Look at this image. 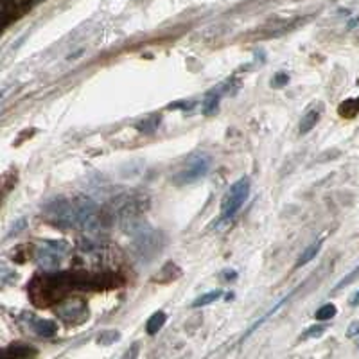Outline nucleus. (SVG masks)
<instances>
[{
    "instance_id": "f257e3e1",
    "label": "nucleus",
    "mask_w": 359,
    "mask_h": 359,
    "mask_svg": "<svg viewBox=\"0 0 359 359\" xmlns=\"http://www.w3.org/2000/svg\"><path fill=\"white\" fill-rule=\"evenodd\" d=\"M49 212L54 214L56 219L69 226L93 228L97 223L99 209L90 198L76 196L69 200H56L52 205H49Z\"/></svg>"
},
{
    "instance_id": "f03ea898",
    "label": "nucleus",
    "mask_w": 359,
    "mask_h": 359,
    "mask_svg": "<svg viewBox=\"0 0 359 359\" xmlns=\"http://www.w3.org/2000/svg\"><path fill=\"white\" fill-rule=\"evenodd\" d=\"M251 190V182L250 178L243 176L237 182H234L228 187V190L224 192L223 201H221V216L223 219H230L237 214V210L244 205V201L248 200Z\"/></svg>"
},
{
    "instance_id": "7ed1b4c3",
    "label": "nucleus",
    "mask_w": 359,
    "mask_h": 359,
    "mask_svg": "<svg viewBox=\"0 0 359 359\" xmlns=\"http://www.w3.org/2000/svg\"><path fill=\"white\" fill-rule=\"evenodd\" d=\"M210 171V158L209 155L205 153H196L192 155L187 164L174 174L173 182L176 185H189V183H194L201 178H205Z\"/></svg>"
},
{
    "instance_id": "20e7f679",
    "label": "nucleus",
    "mask_w": 359,
    "mask_h": 359,
    "mask_svg": "<svg viewBox=\"0 0 359 359\" xmlns=\"http://www.w3.org/2000/svg\"><path fill=\"white\" fill-rule=\"evenodd\" d=\"M63 251H65V244L63 243H47L45 246L40 248L38 253H36L38 266L47 271L58 270L63 259Z\"/></svg>"
},
{
    "instance_id": "39448f33",
    "label": "nucleus",
    "mask_w": 359,
    "mask_h": 359,
    "mask_svg": "<svg viewBox=\"0 0 359 359\" xmlns=\"http://www.w3.org/2000/svg\"><path fill=\"white\" fill-rule=\"evenodd\" d=\"M56 314L65 321H78L86 314V305H85V302L78 300V298L67 300V302H63L61 305L56 307Z\"/></svg>"
},
{
    "instance_id": "423d86ee",
    "label": "nucleus",
    "mask_w": 359,
    "mask_h": 359,
    "mask_svg": "<svg viewBox=\"0 0 359 359\" xmlns=\"http://www.w3.org/2000/svg\"><path fill=\"white\" fill-rule=\"evenodd\" d=\"M323 108H325L323 103H320V101H316V103H313V105L309 106V110L304 113V117H302L300 120V135L309 133L311 129L320 122L321 115H323Z\"/></svg>"
},
{
    "instance_id": "0eeeda50",
    "label": "nucleus",
    "mask_w": 359,
    "mask_h": 359,
    "mask_svg": "<svg viewBox=\"0 0 359 359\" xmlns=\"http://www.w3.org/2000/svg\"><path fill=\"white\" fill-rule=\"evenodd\" d=\"M323 243H325V239L323 237H320L318 241H314L313 244H309V246L305 248L304 251H302V255L298 257V260L295 263V268H302V266H305V264H309L311 260L316 257L318 253H320V250H321V246H323Z\"/></svg>"
},
{
    "instance_id": "6e6552de",
    "label": "nucleus",
    "mask_w": 359,
    "mask_h": 359,
    "mask_svg": "<svg viewBox=\"0 0 359 359\" xmlns=\"http://www.w3.org/2000/svg\"><path fill=\"white\" fill-rule=\"evenodd\" d=\"M338 113H340L343 119H354L359 113V97H350V99H345L340 106H338Z\"/></svg>"
},
{
    "instance_id": "1a4fd4ad",
    "label": "nucleus",
    "mask_w": 359,
    "mask_h": 359,
    "mask_svg": "<svg viewBox=\"0 0 359 359\" xmlns=\"http://www.w3.org/2000/svg\"><path fill=\"white\" fill-rule=\"evenodd\" d=\"M166 321H167V314L164 313V311H156V313H153L146 323L147 334H149V336H155L156 332L166 325Z\"/></svg>"
},
{
    "instance_id": "9d476101",
    "label": "nucleus",
    "mask_w": 359,
    "mask_h": 359,
    "mask_svg": "<svg viewBox=\"0 0 359 359\" xmlns=\"http://www.w3.org/2000/svg\"><path fill=\"white\" fill-rule=\"evenodd\" d=\"M221 95L219 92H210L205 95L203 99V113L205 115H214L217 112V106H219Z\"/></svg>"
},
{
    "instance_id": "9b49d317",
    "label": "nucleus",
    "mask_w": 359,
    "mask_h": 359,
    "mask_svg": "<svg viewBox=\"0 0 359 359\" xmlns=\"http://www.w3.org/2000/svg\"><path fill=\"white\" fill-rule=\"evenodd\" d=\"M32 329L36 331L38 336H43V338H50V336H54L56 334L54 321H49V320H35Z\"/></svg>"
},
{
    "instance_id": "f8f14e48",
    "label": "nucleus",
    "mask_w": 359,
    "mask_h": 359,
    "mask_svg": "<svg viewBox=\"0 0 359 359\" xmlns=\"http://www.w3.org/2000/svg\"><path fill=\"white\" fill-rule=\"evenodd\" d=\"M223 297V291L221 289H216V291H209V293L201 295V297H198L196 300L192 302V307H205V305L212 304V302L219 300V298Z\"/></svg>"
},
{
    "instance_id": "ddd939ff",
    "label": "nucleus",
    "mask_w": 359,
    "mask_h": 359,
    "mask_svg": "<svg viewBox=\"0 0 359 359\" xmlns=\"http://www.w3.org/2000/svg\"><path fill=\"white\" fill-rule=\"evenodd\" d=\"M336 314H338L336 305H334V304H325V305H321L316 313H314V318H316V320H320V321H325V320H331V318H334Z\"/></svg>"
},
{
    "instance_id": "4468645a",
    "label": "nucleus",
    "mask_w": 359,
    "mask_h": 359,
    "mask_svg": "<svg viewBox=\"0 0 359 359\" xmlns=\"http://www.w3.org/2000/svg\"><path fill=\"white\" fill-rule=\"evenodd\" d=\"M355 280H359V264L354 268V270L350 271V273L345 275V277L341 278L340 282H338L336 286H334V289H332V291H334V293H336V291H341L343 287H347V286H350V284H354Z\"/></svg>"
},
{
    "instance_id": "2eb2a0df",
    "label": "nucleus",
    "mask_w": 359,
    "mask_h": 359,
    "mask_svg": "<svg viewBox=\"0 0 359 359\" xmlns=\"http://www.w3.org/2000/svg\"><path fill=\"white\" fill-rule=\"evenodd\" d=\"M158 124H160V117L151 115L149 119H146V120H142V122L137 124V129L142 133H153L156 127H158Z\"/></svg>"
},
{
    "instance_id": "dca6fc26",
    "label": "nucleus",
    "mask_w": 359,
    "mask_h": 359,
    "mask_svg": "<svg viewBox=\"0 0 359 359\" xmlns=\"http://www.w3.org/2000/svg\"><path fill=\"white\" fill-rule=\"evenodd\" d=\"M119 338H120V334L117 331H105L97 336V341H99L101 345H112V343H115Z\"/></svg>"
},
{
    "instance_id": "f3484780",
    "label": "nucleus",
    "mask_w": 359,
    "mask_h": 359,
    "mask_svg": "<svg viewBox=\"0 0 359 359\" xmlns=\"http://www.w3.org/2000/svg\"><path fill=\"white\" fill-rule=\"evenodd\" d=\"M325 332V325H313L300 336V340H309V338H318Z\"/></svg>"
},
{
    "instance_id": "a211bd4d",
    "label": "nucleus",
    "mask_w": 359,
    "mask_h": 359,
    "mask_svg": "<svg viewBox=\"0 0 359 359\" xmlns=\"http://www.w3.org/2000/svg\"><path fill=\"white\" fill-rule=\"evenodd\" d=\"M287 85H289V74L286 72L275 74V78L271 79V86H273V88H282V86H287Z\"/></svg>"
},
{
    "instance_id": "6ab92c4d",
    "label": "nucleus",
    "mask_w": 359,
    "mask_h": 359,
    "mask_svg": "<svg viewBox=\"0 0 359 359\" xmlns=\"http://www.w3.org/2000/svg\"><path fill=\"white\" fill-rule=\"evenodd\" d=\"M15 224H16V226H13L11 230H9V232H8V237H11L13 234H15V236H16V234H18V232H22L23 228H25V219H20V221H16Z\"/></svg>"
},
{
    "instance_id": "aec40b11",
    "label": "nucleus",
    "mask_w": 359,
    "mask_h": 359,
    "mask_svg": "<svg viewBox=\"0 0 359 359\" xmlns=\"http://www.w3.org/2000/svg\"><path fill=\"white\" fill-rule=\"evenodd\" d=\"M347 336L348 338H354V336H359V321H354V323L348 327L347 331Z\"/></svg>"
},
{
    "instance_id": "412c9836",
    "label": "nucleus",
    "mask_w": 359,
    "mask_h": 359,
    "mask_svg": "<svg viewBox=\"0 0 359 359\" xmlns=\"http://www.w3.org/2000/svg\"><path fill=\"white\" fill-rule=\"evenodd\" d=\"M221 277L224 278V280H236L237 278V271H234V270H224L223 273H221Z\"/></svg>"
},
{
    "instance_id": "4be33fe9",
    "label": "nucleus",
    "mask_w": 359,
    "mask_h": 359,
    "mask_svg": "<svg viewBox=\"0 0 359 359\" xmlns=\"http://www.w3.org/2000/svg\"><path fill=\"white\" fill-rule=\"evenodd\" d=\"M350 305H352V307H355V305H359V291H355V293L352 295V298H350Z\"/></svg>"
},
{
    "instance_id": "5701e85b",
    "label": "nucleus",
    "mask_w": 359,
    "mask_h": 359,
    "mask_svg": "<svg viewBox=\"0 0 359 359\" xmlns=\"http://www.w3.org/2000/svg\"><path fill=\"white\" fill-rule=\"evenodd\" d=\"M357 23H359V16H354V18H352L350 22H348V25H347V27H348V29H352V27H355V25H357Z\"/></svg>"
}]
</instances>
